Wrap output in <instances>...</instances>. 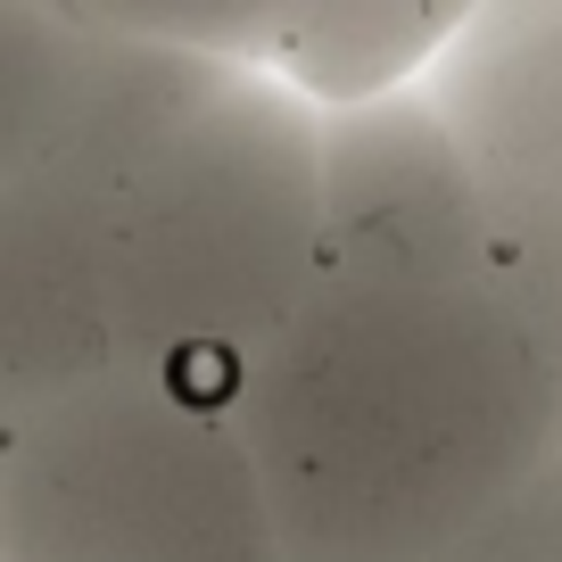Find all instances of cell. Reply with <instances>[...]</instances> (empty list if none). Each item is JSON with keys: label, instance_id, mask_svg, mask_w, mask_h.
Instances as JSON below:
<instances>
[{"label": "cell", "instance_id": "1", "mask_svg": "<svg viewBox=\"0 0 562 562\" xmlns=\"http://www.w3.org/2000/svg\"><path fill=\"white\" fill-rule=\"evenodd\" d=\"M281 562H456L562 456V356L480 281H315L232 405Z\"/></svg>", "mask_w": 562, "mask_h": 562}, {"label": "cell", "instance_id": "5", "mask_svg": "<svg viewBox=\"0 0 562 562\" xmlns=\"http://www.w3.org/2000/svg\"><path fill=\"white\" fill-rule=\"evenodd\" d=\"M456 25L463 9H430V0H348V9H290L265 42L290 67V83L348 116V108L422 91Z\"/></svg>", "mask_w": 562, "mask_h": 562}, {"label": "cell", "instance_id": "3", "mask_svg": "<svg viewBox=\"0 0 562 562\" xmlns=\"http://www.w3.org/2000/svg\"><path fill=\"white\" fill-rule=\"evenodd\" d=\"M496 224L430 91L323 124V281H480Z\"/></svg>", "mask_w": 562, "mask_h": 562}, {"label": "cell", "instance_id": "7", "mask_svg": "<svg viewBox=\"0 0 562 562\" xmlns=\"http://www.w3.org/2000/svg\"><path fill=\"white\" fill-rule=\"evenodd\" d=\"M505 281H513V299L538 315V331L554 339V356H562V232L505 248Z\"/></svg>", "mask_w": 562, "mask_h": 562}, {"label": "cell", "instance_id": "6", "mask_svg": "<svg viewBox=\"0 0 562 562\" xmlns=\"http://www.w3.org/2000/svg\"><path fill=\"white\" fill-rule=\"evenodd\" d=\"M456 562H562V456L546 463Z\"/></svg>", "mask_w": 562, "mask_h": 562}, {"label": "cell", "instance_id": "2", "mask_svg": "<svg viewBox=\"0 0 562 562\" xmlns=\"http://www.w3.org/2000/svg\"><path fill=\"white\" fill-rule=\"evenodd\" d=\"M323 281V124L273 83L207 75L140 175L133 339L166 397L232 414Z\"/></svg>", "mask_w": 562, "mask_h": 562}, {"label": "cell", "instance_id": "4", "mask_svg": "<svg viewBox=\"0 0 562 562\" xmlns=\"http://www.w3.org/2000/svg\"><path fill=\"white\" fill-rule=\"evenodd\" d=\"M422 91L488 199L496 257L562 232V0L463 9Z\"/></svg>", "mask_w": 562, "mask_h": 562}]
</instances>
